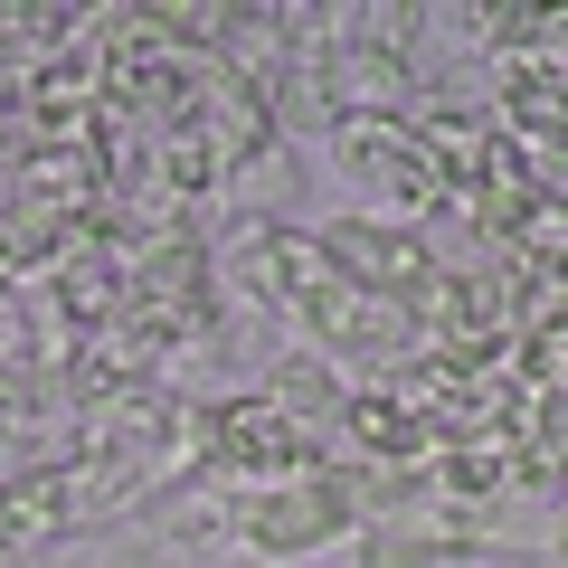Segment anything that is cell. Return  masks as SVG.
Returning a JSON list of instances; mask_svg holds the SVG:
<instances>
[{
    "label": "cell",
    "instance_id": "6da1fadb",
    "mask_svg": "<svg viewBox=\"0 0 568 568\" xmlns=\"http://www.w3.org/2000/svg\"><path fill=\"white\" fill-rule=\"evenodd\" d=\"M332 171L351 181V209H369V219H407V227H436L455 209V181L446 162L426 152L417 114H342L323 133Z\"/></svg>",
    "mask_w": 568,
    "mask_h": 568
},
{
    "label": "cell",
    "instance_id": "7a4b0ae2",
    "mask_svg": "<svg viewBox=\"0 0 568 568\" xmlns=\"http://www.w3.org/2000/svg\"><path fill=\"white\" fill-rule=\"evenodd\" d=\"M351 530H361L351 474L323 465V474H294V484L237 503V559H256V568H304V559H323V549H342Z\"/></svg>",
    "mask_w": 568,
    "mask_h": 568
},
{
    "label": "cell",
    "instance_id": "3957f363",
    "mask_svg": "<svg viewBox=\"0 0 568 568\" xmlns=\"http://www.w3.org/2000/svg\"><path fill=\"white\" fill-rule=\"evenodd\" d=\"M313 237L332 246V265H342L351 284H369V294H388V304H407V294L436 275V246H426V227H407V219L332 209V219H313Z\"/></svg>",
    "mask_w": 568,
    "mask_h": 568
},
{
    "label": "cell",
    "instance_id": "277c9868",
    "mask_svg": "<svg viewBox=\"0 0 568 568\" xmlns=\"http://www.w3.org/2000/svg\"><path fill=\"white\" fill-rule=\"evenodd\" d=\"M123 530H133L152 559H162V549H200L209 559V549H237V493L227 484H162Z\"/></svg>",
    "mask_w": 568,
    "mask_h": 568
},
{
    "label": "cell",
    "instance_id": "5b68a950",
    "mask_svg": "<svg viewBox=\"0 0 568 568\" xmlns=\"http://www.w3.org/2000/svg\"><path fill=\"white\" fill-rule=\"evenodd\" d=\"M446 446L426 417H407L388 388H351L342 398V426H332V465H426Z\"/></svg>",
    "mask_w": 568,
    "mask_h": 568
},
{
    "label": "cell",
    "instance_id": "8992f818",
    "mask_svg": "<svg viewBox=\"0 0 568 568\" xmlns=\"http://www.w3.org/2000/svg\"><path fill=\"white\" fill-rule=\"evenodd\" d=\"M58 540H77L67 465H58V474H20V484H0V568H39Z\"/></svg>",
    "mask_w": 568,
    "mask_h": 568
},
{
    "label": "cell",
    "instance_id": "52a82bcc",
    "mask_svg": "<svg viewBox=\"0 0 568 568\" xmlns=\"http://www.w3.org/2000/svg\"><path fill=\"white\" fill-rule=\"evenodd\" d=\"M256 398H265V407H284V417L304 426V436H323V446H332L351 379L323 361V351H275V361H265V379H256Z\"/></svg>",
    "mask_w": 568,
    "mask_h": 568
},
{
    "label": "cell",
    "instance_id": "ba28073f",
    "mask_svg": "<svg viewBox=\"0 0 568 568\" xmlns=\"http://www.w3.org/2000/svg\"><path fill=\"white\" fill-rule=\"evenodd\" d=\"M342 559H351V568H465V559H455V549L417 540V530H407V521H361V530H351V540H342Z\"/></svg>",
    "mask_w": 568,
    "mask_h": 568
},
{
    "label": "cell",
    "instance_id": "9c48e42d",
    "mask_svg": "<svg viewBox=\"0 0 568 568\" xmlns=\"http://www.w3.org/2000/svg\"><path fill=\"white\" fill-rule=\"evenodd\" d=\"M549 568H568V503H559V521H549Z\"/></svg>",
    "mask_w": 568,
    "mask_h": 568
},
{
    "label": "cell",
    "instance_id": "30bf717a",
    "mask_svg": "<svg viewBox=\"0 0 568 568\" xmlns=\"http://www.w3.org/2000/svg\"><path fill=\"white\" fill-rule=\"evenodd\" d=\"M227 568H256V559H227Z\"/></svg>",
    "mask_w": 568,
    "mask_h": 568
}]
</instances>
